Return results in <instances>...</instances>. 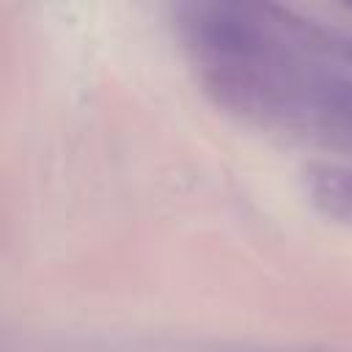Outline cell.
I'll list each match as a JSON object with an SVG mask.
<instances>
[{"label": "cell", "mask_w": 352, "mask_h": 352, "mask_svg": "<svg viewBox=\"0 0 352 352\" xmlns=\"http://www.w3.org/2000/svg\"><path fill=\"white\" fill-rule=\"evenodd\" d=\"M305 190L322 214L352 223V168L314 165L305 170Z\"/></svg>", "instance_id": "cell-1"}]
</instances>
